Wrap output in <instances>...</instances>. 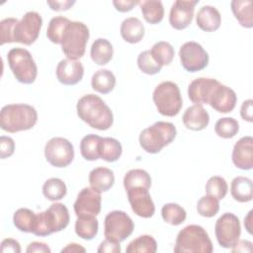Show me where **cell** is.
<instances>
[{
	"instance_id": "obj_1",
	"label": "cell",
	"mask_w": 253,
	"mask_h": 253,
	"mask_svg": "<svg viewBox=\"0 0 253 253\" xmlns=\"http://www.w3.org/2000/svg\"><path fill=\"white\" fill-rule=\"evenodd\" d=\"M76 110L79 119L93 128L106 130L113 126L114 116L110 107L95 94L81 97L77 102Z\"/></svg>"
},
{
	"instance_id": "obj_2",
	"label": "cell",
	"mask_w": 253,
	"mask_h": 253,
	"mask_svg": "<svg viewBox=\"0 0 253 253\" xmlns=\"http://www.w3.org/2000/svg\"><path fill=\"white\" fill-rule=\"evenodd\" d=\"M38 122L37 110L28 104H9L1 109L0 126L7 132L31 129Z\"/></svg>"
},
{
	"instance_id": "obj_3",
	"label": "cell",
	"mask_w": 253,
	"mask_h": 253,
	"mask_svg": "<svg viewBox=\"0 0 253 253\" xmlns=\"http://www.w3.org/2000/svg\"><path fill=\"white\" fill-rule=\"evenodd\" d=\"M69 211L61 203L52 204L44 211L36 213L33 234L37 236H47L66 228L69 223Z\"/></svg>"
},
{
	"instance_id": "obj_4",
	"label": "cell",
	"mask_w": 253,
	"mask_h": 253,
	"mask_svg": "<svg viewBox=\"0 0 253 253\" xmlns=\"http://www.w3.org/2000/svg\"><path fill=\"white\" fill-rule=\"evenodd\" d=\"M213 246L206 229L197 224H190L181 229L177 235L175 253H211Z\"/></svg>"
},
{
	"instance_id": "obj_5",
	"label": "cell",
	"mask_w": 253,
	"mask_h": 253,
	"mask_svg": "<svg viewBox=\"0 0 253 253\" xmlns=\"http://www.w3.org/2000/svg\"><path fill=\"white\" fill-rule=\"evenodd\" d=\"M175 126L169 122H156L139 134V144L147 153L155 154L170 144L176 137Z\"/></svg>"
},
{
	"instance_id": "obj_6",
	"label": "cell",
	"mask_w": 253,
	"mask_h": 253,
	"mask_svg": "<svg viewBox=\"0 0 253 253\" xmlns=\"http://www.w3.org/2000/svg\"><path fill=\"white\" fill-rule=\"evenodd\" d=\"M88 40V27L82 22L70 21L61 38V49L68 59L77 60L85 54Z\"/></svg>"
},
{
	"instance_id": "obj_7",
	"label": "cell",
	"mask_w": 253,
	"mask_h": 253,
	"mask_svg": "<svg viewBox=\"0 0 253 253\" xmlns=\"http://www.w3.org/2000/svg\"><path fill=\"white\" fill-rule=\"evenodd\" d=\"M152 99L158 113L165 117L177 116L183 106L180 89L172 81H163L158 84L153 91Z\"/></svg>"
},
{
	"instance_id": "obj_8",
	"label": "cell",
	"mask_w": 253,
	"mask_h": 253,
	"mask_svg": "<svg viewBox=\"0 0 253 253\" xmlns=\"http://www.w3.org/2000/svg\"><path fill=\"white\" fill-rule=\"evenodd\" d=\"M7 61L17 81L23 84H32L36 81L38 67L29 50L22 47L11 48L7 54Z\"/></svg>"
},
{
	"instance_id": "obj_9",
	"label": "cell",
	"mask_w": 253,
	"mask_h": 253,
	"mask_svg": "<svg viewBox=\"0 0 253 253\" xmlns=\"http://www.w3.org/2000/svg\"><path fill=\"white\" fill-rule=\"evenodd\" d=\"M133 228L132 219L123 211H110L104 220L105 237L119 243L126 240L132 233Z\"/></svg>"
},
{
	"instance_id": "obj_10",
	"label": "cell",
	"mask_w": 253,
	"mask_h": 253,
	"mask_svg": "<svg viewBox=\"0 0 253 253\" xmlns=\"http://www.w3.org/2000/svg\"><path fill=\"white\" fill-rule=\"evenodd\" d=\"M214 232L216 240L221 247L232 248L241 234L239 218L232 212L223 213L215 222Z\"/></svg>"
},
{
	"instance_id": "obj_11",
	"label": "cell",
	"mask_w": 253,
	"mask_h": 253,
	"mask_svg": "<svg viewBox=\"0 0 253 253\" xmlns=\"http://www.w3.org/2000/svg\"><path fill=\"white\" fill-rule=\"evenodd\" d=\"M44 156L50 165L64 168L71 164L74 158V148L68 139L59 136L52 137L45 143Z\"/></svg>"
},
{
	"instance_id": "obj_12",
	"label": "cell",
	"mask_w": 253,
	"mask_h": 253,
	"mask_svg": "<svg viewBox=\"0 0 253 253\" xmlns=\"http://www.w3.org/2000/svg\"><path fill=\"white\" fill-rule=\"evenodd\" d=\"M42 26V19L38 12H27L15 26L14 42L31 45L38 40Z\"/></svg>"
},
{
	"instance_id": "obj_13",
	"label": "cell",
	"mask_w": 253,
	"mask_h": 253,
	"mask_svg": "<svg viewBox=\"0 0 253 253\" xmlns=\"http://www.w3.org/2000/svg\"><path fill=\"white\" fill-rule=\"evenodd\" d=\"M179 57L183 68L189 72H197L209 64V54L205 48L196 42H187L179 49Z\"/></svg>"
},
{
	"instance_id": "obj_14",
	"label": "cell",
	"mask_w": 253,
	"mask_h": 253,
	"mask_svg": "<svg viewBox=\"0 0 253 253\" xmlns=\"http://www.w3.org/2000/svg\"><path fill=\"white\" fill-rule=\"evenodd\" d=\"M101 193L91 187L83 188L74 203L76 216H97L101 211Z\"/></svg>"
},
{
	"instance_id": "obj_15",
	"label": "cell",
	"mask_w": 253,
	"mask_h": 253,
	"mask_svg": "<svg viewBox=\"0 0 253 253\" xmlns=\"http://www.w3.org/2000/svg\"><path fill=\"white\" fill-rule=\"evenodd\" d=\"M127 199L132 211L143 218L151 217L155 212V206L148 189L134 187L126 191Z\"/></svg>"
},
{
	"instance_id": "obj_16",
	"label": "cell",
	"mask_w": 253,
	"mask_h": 253,
	"mask_svg": "<svg viewBox=\"0 0 253 253\" xmlns=\"http://www.w3.org/2000/svg\"><path fill=\"white\" fill-rule=\"evenodd\" d=\"M198 3L199 0L175 1L170 9L169 14V23L171 27L178 31L186 29L192 23L195 7Z\"/></svg>"
},
{
	"instance_id": "obj_17",
	"label": "cell",
	"mask_w": 253,
	"mask_h": 253,
	"mask_svg": "<svg viewBox=\"0 0 253 253\" xmlns=\"http://www.w3.org/2000/svg\"><path fill=\"white\" fill-rule=\"evenodd\" d=\"M237 96L235 92L218 82L213 88L210 97L209 105L216 112L226 114L233 111L236 106Z\"/></svg>"
},
{
	"instance_id": "obj_18",
	"label": "cell",
	"mask_w": 253,
	"mask_h": 253,
	"mask_svg": "<svg viewBox=\"0 0 253 253\" xmlns=\"http://www.w3.org/2000/svg\"><path fill=\"white\" fill-rule=\"evenodd\" d=\"M57 80L66 86L75 85L81 81L84 75V67L78 60H71L68 58L62 59L56 66Z\"/></svg>"
},
{
	"instance_id": "obj_19",
	"label": "cell",
	"mask_w": 253,
	"mask_h": 253,
	"mask_svg": "<svg viewBox=\"0 0 253 253\" xmlns=\"http://www.w3.org/2000/svg\"><path fill=\"white\" fill-rule=\"evenodd\" d=\"M232 162L241 170H250L253 167V137H241L233 146Z\"/></svg>"
},
{
	"instance_id": "obj_20",
	"label": "cell",
	"mask_w": 253,
	"mask_h": 253,
	"mask_svg": "<svg viewBox=\"0 0 253 253\" xmlns=\"http://www.w3.org/2000/svg\"><path fill=\"white\" fill-rule=\"evenodd\" d=\"M216 79L200 77L193 80L188 86V97L196 105L209 104L210 97L215 85Z\"/></svg>"
},
{
	"instance_id": "obj_21",
	"label": "cell",
	"mask_w": 253,
	"mask_h": 253,
	"mask_svg": "<svg viewBox=\"0 0 253 253\" xmlns=\"http://www.w3.org/2000/svg\"><path fill=\"white\" fill-rule=\"evenodd\" d=\"M182 121L188 129L200 131L208 126L210 123V115L202 105L194 104L187 108Z\"/></svg>"
},
{
	"instance_id": "obj_22",
	"label": "cell",
	"mask_w": 253,
	"mask_h": 253,
	"mask_svg": "<svg viewBox=\"0 0 253 253\" xmlns=\"http://www.w3.org/2000/svg\"><path fill=\"white\" fill-rule=\"evenodd\" d=\"M198 27L205 32H214L221 24V16L219 11L211 5H206L200 8L196 16Z\"/></svg>"
},
{
	"instance_id": "obj_23",
	"label": "cell",
	"mask_w": 253,
	"mask_h": 253,
	"mask_svg": "<svg viewBox=\"0 0 253 253\" xmlns=\"http://www.w3.org/2000/svg\"><path fill=\"white\" fill-rule=\"evenodd\" d=\"M114 183V172L107 167H97L89 174L90 187L99 193L107 192L113 187Z\"/></svg>"
},
{
	"instance_id": "obj_24",
	"label": "cell",
	"mask_w": 253,
	"mask_h": 253,
	"mask_svg": "<svg viewBox=\"0 0 253 253\" xmlns=\"http://www.w3.org/2000/svg\"><path fill=\"white\" fill-rule=\"evenodd\" d=\"M122 38L129 43H137L144 37V26L142 22L135 17H129L123 21L120 28Z\"/></svg>"
},
{
	"instance_id": "obj_25",
	"label": "cell",
	"mask_w": 253,
	"mask_h": 253,
	"mask_svg": "<svg viewBox=\"0 0 253 253\" xmlns=\"http://www.w3.org/2000/svg\"><path fill=\"white\" fill-rule=\"evenodd\" d=\"M230 193L232 198L239 203H248L253 198V183L251 179L237 176L231 181Z\"/></svg>"
},
{
	"instance_id": "obj_26",
	"label": "cell",
	"mask_w": 253,
	"mask_h": 253,
	"mask_svg": "<svg viewBox=\"0 0 253 253\" xmlns=\"http://www.w3.org/2000/svg\"><path fill=\"white\" fill-rule=\"evenodd\" d=\"M113 45L106 39H97L91 45V58L98 65H106L109 63L113 58Z\"/></svg>"
},
{
	"instance_id": "obj_27",
	"label": "cell",
	"mask_w": 253,
	"mask_h": 253,
	"mask_svg": "<svg viewBox=\"0 0 253 253\" xmlns=\"http://www.w3.org/2000/svg\"><path fill=\"white\" fill-rule=\"evenodd\" d=\"M231 11L238 23L247 29L253 27L252 1L250 0H233L230 3Z\"/></svg>"
},
{
	"instance_id": "obj_28",
	"label": "cell",
	"mask_w": 253,
	"mask_h": 253,
	"mask_svg": "<svg viewBox=\"0 0 253 253\" xmlns=\"http://www.w3.org/2000/svg\"><path fill=\"white\" fill-rule=\"evenodd\" d=\"M93 90L101 94H108L114 90L116 86V77L109 69H100L96 71L91 79Z\"/></svg>"
},
{
	"instance_id": "obj_29",
	"label": "cell",
	"mask_w": 253,
	"mask_h": 253,
	"mask_svg": "<svg viewBox=\"0 0 253 253\" xmlns=\"http://www.w3.org/2000/svg\"><path fill=\"white\" fill-rule=\"evenodd\" d=\"M123 152L121 142L113 137H102L99 143V156L107 162L117 161Z\"/></svg>"
},
{
	"instance_id": "obj_30",
	"label": "cell",
	"mask_w": 253,
	"mask_h": 253,
	"mask_svg": "<svg viewBox=\"0 0 253 253\" xmlns=\"http://www.w3.org/2000/svg\"><path fill=\"white\" fill-rule=\"evenodd\" d=\"M142 16L144 20L149 24H158L163 20L164 17V7L161 1L158 0H147L139 1Z\"/></svg>"
},
{
	"instance_id": "obj_31",
	"label": "cell",
	"mask_w": 253,
	"mask_h": 253,
	"mask_svg": "<svg viewBox=\"0 0 253 253\" xmlns=\"http://www.w3.org/2000/svg\"><path fill=\"white\" fill-rule=\"evenodd\" d=\"M99 228V222L96 216H77L75 221V233L84 240L93 239Z\"/></svg>"
},
{
	"instance_id": "obj_32",
	"label": "cell",
	"mask_w": 253,
	"mask_h": 253,
	"mask_svg": "<svg viewBox=\"0 0 253 253\" xmlns=\"http://www.w3.org/2000/svg\"><path fill=\"white\" fill-rule=\"evenodd\" d=\"M124 187L126 191L134 187H142L149 190L151 187V177L143 169H131L124 177Z\"/></svg>"
},
{
	"instance_id": "obj_33",
	"label": "cell",
	"mask_w": 253,
	"mask_h": 253,
	"mask_svg": "<svg viewBox=\"0 0 253 253\" xmlns=\"http://www.w3.org/2000/svg\"><path fill=\"white\" fill-rule=\"evenodd\" d=\"M102 137L97 134H87L80 141V152L84 159L88 161H95L99 156V143Z\"/></svg>"
},
{
	"instance_id": "obj_34",
	"label": "cell",
	"mask_w": 253,
	"mask_h": 253,
	"mask_svg": "<svg viewBox=\"0 0 253 253\" xmlns=\"http://www.w3.org/2000/svg\"><path fill=\"white\" fill-rule=\"evenodd\" d=\"M67 188L65 183L59 178L47 179L42 186L43 196L51 202L59 201L65 197Z\"/></svg>"
},
{
	"instance_id": "obj_35",
	"label": "cell",
	"mask_w": 253,
	"mask_h": 253,
	"mask_svg": "<svg viewBox=\"0 0 253 253\" xmlns=\"http://www.w3.org/2000/svg\"><path fill=\"white\" fill-rule=\"evenodd\" d=\"M149 51L154 60L160 66L169 65L172 62L175 55L173 46L169 42L163 41L154 43Z\"/></svg>"
},
{
	"instance_id": "obj_36",
	"label": "cell",
	"mask_w": 253,
	"mask_h": 253,
	"mask_svg": "<svg viewBox=\"0 0 253 253\" xmlns=\"http://www.w3.org/2000/svg\"><path fill=\"white\" fill-rule=\"evenodd\" d=\"M161 215L165 222L171 225H180L187 217V212L184 208L178 204L169 203L165 204L161 209Z\"/></svg>"
},
{
	"instance_id": "obj_37",
	"label": "cell",
	"mask_w": 253,
	"mask_h": 253,
	"mask_svg": "<svg viewBox=\"0 0 253 253\" xmlns=\"http://www.w3.org/2000/svg\"><path fill=\"white\" fill-rule=\"evenodd\" d=\"M36 213L26 208H21L14 212L13 222L17 229L22 232L32 233L35 225Z\"/></svg>"
},
{
	"instance_id": "obj_38",
	"label": "cell",
	"mask_w": 253,
	"mask_h": 253,
	"mask_svg": "<svg viewBox=\"0 0 253 253\" xmlns=\"http://www.w3.org/2000/svg\"><path fill=\"white\" fill-rule=\"evenodd\" d=\"M157 250V242L151 235H140L133 239L126 246L127 253H155Z\"/></svg>"
},
{
	"instance_id": "obj_39",
	"label": "cell",
	"mask_w": 253,
	"mask_h": 253,
	"mask_svg": "<svg viewBox=\"0 0 253 253\" xmlns=\"http://www.w3.org/2000/svg\"><path fill=\"white\" fill-rule=\"evenodd\" d=\"M70 20L63 16L53 17L47 26L46 29V37L47 39L56 44L61 43V38L66 26L69 24Z\"/></svg>"
},
{
	"instance_id": "obj_40",
	"label": "cell",
	"mask_w": 253,
	"mask_h": 253,
	"mask_svg": "<svg viewBox=\"0 0 253 253\" xmlns=\"http://www.w3.org/2000/svg\"><path fill=\"white\" fill-rule=\"evenodd\" d=\"M239 130V124L233 118H221L214 125L215 133L222 138H232Z\"/></svg>"
},
{
	"instance_id": "obj_41",
	"label": "cell",
	"mask_w": 253,
	"mask_h": 253,
	"mask_svg": "<svg viewBox=\"0 0 253 253\" xmlns=\"http://www.w3.org/2000/svg\"><path fill=\"white\" fill-rule=\"evenodd\" d=\"M227 190H228V185L224 180V178L220 176L211 177L206 184L207 195L214 197L218 201L222 200L226 196Z\"/></svg>"
},
{
	"instance_id": "obj_42",
	"label": "cell",
	"mask_w": 253,
	"mask_h": 253,
	"mask_svg": "<svg viewBox=\"0 0 253 253\" xmlns=\"http://www.w3.org/2000/svg\"><path fill=\"white\" fill-rule=\"evenodd\" d=\"M198 213L205 217H212L219 211L218 200L211 196H204L197 203Z\"/></svg>"
},
{
	"instance_id": "obj_43",
	"label": "cell",
	"mask_w": 253,
	"mask_h": 253,
	"mask_svg": "<svg viewBox=\"0 0 253 253\" xmlns=\"http://www.w3.org/2000/svg\"><path fill=\"white\" fill-rule=\"evenodd\" d=\"M137 66L145 74L154 75L160 72L162 66H160L152 57L149 50L140 52L137 56Z\"/></svg>"
},
{
	"instance_id": "obj_44",
	"label": "cell",
	"mask_w": 253,
	"mask_h": 253,
	"mask_svg": "<svg viewBox=\"0 0 253 253\" xmlns=\"http://www.w3.org/2000/svg\"><path fill=\"white\" fill-rule=\"evenodd\" d=\"M19 21L16 18H6L0 22V33H1V42L0 44L3 45L9 42H14V29L16 24Z\"/></svg>"
},
{
	"instance_id": "obj_45",
	"label": "cell",
	"mask_w": 253,
	"mask_h": 253,
	"mask_svg": "<svg viewBox=\"0 0 253 253\" xmlns=\"http://www.w3.org/2000/svg\"><path fill=\"white\" fill-rule=\"evenodd\" d=\"M15 150V142L13 138L2 135L0 137V156L1 159L8 158L13 155Z\"/></svg>"
},
{
	"instance_id": "obj_46",
	"label": "cell",
	"mask_w": 253,
	"mask_h": 253,
	"mask_svg": "<svg viewBox=\"0 0 253 253\" xmlns=\"http://www.w3.org/2000/svg\"><path fill=\"white\" fill-rule=\"evenodd\" d=\"M98 253H120L121 252V246L119 242L113 241L111 239L106 238L101 244L99 245L97 249Z\"/></svg>"
},
{
	"instance_id": "obj_47",
	"label": "cell",
	"mask_w": 253,
	"mask_h": 253,
	"mask_svg": "<svg viewBox=\"0 0 253 253\" xmlns=\"http://www.w3.org/2000/svg\"><path fill=\"white\" fill-rule=\"evenodd\" d=\"M0 251L2 253L5 252H12V253H20L21 252V246L20 243L13 239V238H6L1 242Z\"/></svg>"
},
{
	"instance_id": "obj_48",
	"label": "cell",
	"mask_w": 253,
	"mask_h": 253,
	"mask_svg": "<svg viewBox=\"0 0 253 253\" xmlns=\"http://www.w3.org/2000/svg\"><path fill=\"white\" fill-rule=\"evenodd\" d=\"M253 101L252 99H248V100H245L242 105H241V108H240V116L241 118L246 121V122H249V123H252L253 121Z\"/></svg>"
},
{
	"instance_id": "obj_49",
	"label": "cell",
	"mask_w": 253,
	"mask_h": 253,
	"mask_svg": "<svg viewBox=\"0 0 253 253\" xmlns=\"http://www.w3.org/2000/svg\"><path fill=\"white\" fill-rule=\"evenodd\" d=\"M139 1H131V0H117V1H113V5L115 6V8L122 13H126L128 12L130 10H132V8L138 4Z\"/></svg>"
},
{
	"instance_id": "obj_50",
	"label": "cell",
	"mask_w": 253,
	"mask_h": 253,
	"mask_svg": "<svg viewBox=\"0 0 253 253\" xmlns=\"http://www.w3.org/2000/svg\"><path fill=\"white\" fill-rule=\"evenodd\" d=\"M27 253H50L51 250L47 246V244L39 242V241H34L30 243L27 247Z\"/></svg>"
},
{
	"instance_id": "obj_51",
	"label": "cell",
	"mask_w": 253,
	"mask_h": 253,
	"mask_svg": "<svg viewBox=\"0 0 253 253\" xmlns=\"http://www.w3.org/2000/svg\"><path fill=\"white\" fill-rule=\"evenodd\" d=\"M46 4L53 11H66V10L70 9L75 4V1H69V0H65V1H47Z\"/></svg>"
},
{
	"instance_id": "obj_52",
	"label": "cell",
	"mask_w": 253,
	"mask_h": 253,
	"mask_svg": "<svg viewBox=\"0 0 253 253\" xmlns=\"http://www.w3.org/2000/svg\"><path fill=\"white\" fill-rule=\"evenodd\" d=\"M232 252H251L252 242L249 240H238L237 243L231 248Z\"/></svg>"
},
{
	"instance_id": "obj_53",
	"label": "cell",
	"mask_w": 253,
	"mask_h": 253,
	"mask_svg": "<svg viewBox=\"0 0 253 253\" xmlns=\"http://www.w3.org/2000/svg\"><path fill=\"white\" fill-rule=\"evenodd\" d=\"M61 252H68V253H71V252H86V249L81 246L80 244H77V243H70L68 245H66L64 248L61 249Z\"/></svg>"
},
{
	"instance_id": "obj_54",
	"label": "cell",
	"mask_w": 253,
	"mask_h": 253,
	"mask_svg": "<svg viewBox=\"0 0 253 253\" xmlns=\"http://www.w3.org/2000/svg\"><path fill=\"white\" fill-rule=\"evenodd\" d=\"M252 214H253V211L251 210V211L247 213V215L245 216V218H244V226H245V228H246V230H247V232H248L249 234H252V220H253Z\"/></svg>"
}]
</instances>
